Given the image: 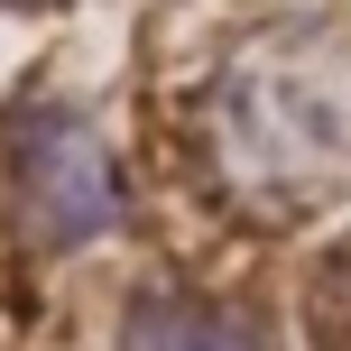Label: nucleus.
I'll return each instance as SVG.
<instances>
[{
  "label": "nucleus",
  "instance_id": "f257e3e1",
  "mask_svg": "<svg viewBox=\"0 0 351 351\" xmlns=\"http://www.w3.org/2000/svg\"><path fill=\"white\" fill-rule=\"evenodd\" d=\"M204 148L213 176L250 213L324 204L351 176V56L324 28H259L204 74Z\"/></svg>",
  "mask_w": 351,
  "mask_h": 351
},
{
  "label": "nucleus",
  "instance_id": "f03ea898",
  "mask_svg": "<svg viewBox=\"0 0 351 351\" xmlns=\"http://www.w3.org/2000/svg\"><path fill=\"white\" fill-rule=\"evenodd\" d=\"M0 167H10V213L28 250H84L121 222V167H111L102 130L65 102H19Z\"/></svg>",
  "mask_w": 351,
  "mask_h": 351
},
{
  "label": "nucleus",
  "instance_id": "7ed1b4c3",
  "mask_svg": "<svg viewBox=\"0 0 351 351\" xmlns=\"http://www.w3.org/2000/svg\"><path fill=\"white\" fill-rule=\"evenodd\" d=\"M130 351H268L259 324L204 296H148L130 305Z\"/></svg>",
  "mask_w": 351,
  "mask_h": 351
},
{
  "label": "nucleus",
  "instance_id": "20e7f679",
  "mask_svg": "<svg viewBox=\"0 0 351 351\" xmlns=\"http://www.w3.org/2000/svg\"><path fill=\"white\" fill-rule=\"evenodd\" d=\"M305 333L315 351H351V241L315 268V296H305Z\"/></svg>",
  "mask_w": 351,
  "mask_h": 351
},
{
  "label": "nucleus",
  "instance_id": "39448f33",
  "mask_svg": "<svg viewBox=\"0 0 351 351\" xmlns=\"http://www.w3.org/2000/svg\"><path fill=\"white\" fill-rule=\"evenodd\" d=\"M0 10H56V0H0Z\"/></svg>",
  "mask_w": 351,
  "mask_h": 351
}]
</instances>
